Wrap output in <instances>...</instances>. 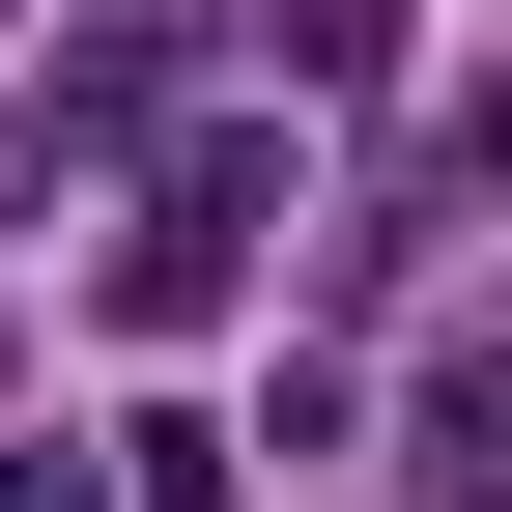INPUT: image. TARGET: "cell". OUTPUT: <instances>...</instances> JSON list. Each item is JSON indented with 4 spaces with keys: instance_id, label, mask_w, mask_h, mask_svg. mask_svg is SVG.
<instances>
[{
    "instance_id": "6da1fadb",
    "label": "cell",
    "mask_w": 512,
    "mask_h": 512,
    "mask_svg": "<svg viewBox=\"0 0 512 512\" xmlns=\"http://www.w3.org/2000/svg\"><path fill=\"white\" fill-rule=\"evenodd\" d=\"M256 228H285V143H171L143 228H114V313H143V342H200V313L256 285Z\"/></svg>"
},
{
    "instance_id": "7a4b0ae2",
    "label": "cell",
    "mask_w": 512,
    "mask_h": 512,
    "mask_svg": "<svg viewBox=\"0 0 512 512\" xmlns=\"http://www.w3.org/2000/svg\"><path fill=\"white\" fill-rule=\"evenodd\" d=\"M399 484H427V512H512V399H484V370H427V399H399Z\"/></svg>"
},
{
    "instance_id": "3957f363",
    "label": "cell",
    "mask_w": 512,
    "mask_h": 512,
    "mask_svg": "<svg viewBox=\"0 0 512 512\" xmlns=\"http://www.w3.org/2000/svg\"><path fill=\"white\" fill-rule=\"evenodd\" d=\"M285 29V86H399V0H256Z\"/></svg>"
},
{
    "instance_id": "277c9868",
    "label": "cell",
    "mask_w": 512,
    "mask_h": 512,
    "mask_svg": "<svg viewBox=\"0 0 512 512\" xmlns=\"http://www.w3.org/2000/svg\"><path fill=\"white\" fill-rule=\"evenodd\" d=\"M114 512H228V427H114Z\"/></svg>"
}]
</instances>
